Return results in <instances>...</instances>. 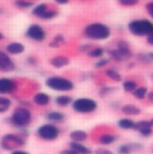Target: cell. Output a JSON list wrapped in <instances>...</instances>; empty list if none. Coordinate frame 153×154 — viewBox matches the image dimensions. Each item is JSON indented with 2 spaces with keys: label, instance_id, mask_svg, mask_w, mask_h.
Segmentation results:
<instances>
[{
  "label": "cell",
  "instance_id": "6da1fadb",
  "mask_svg": "<svg viewBox=\"0 0 153 154\" xmlns=\"http://www.w3.org/2000/svg\"><path fill=\"white\" fill-rule=\"evenodd\" d=\"M31 121H33V114L29 110V108L25 106H17L8 117L10 124L18 129L27 128L31 123Z\"/></svg>",
  "mask_w": 153,
  "mask_h": 154
},
{
  "label": "cell",
  "instance_id": "7a4b0ae2",
  "mask_svg": "<svg viewBox=\"0 0 153 154\" xmlns=\"http://www.w3.org/2000/svg\"><path fill=\"white\" fill-rule=\"evenodd\" d=\"M84 35L89 39L104 41L110 37L111 30L108 25L103 23H91L84 29Z\"/></svg>",
  "mask_w": 153,
  "mask_h": 154
},
{
  "label": "cell",
  "instance_id": "3957f363",
  "mask_svg": "<svg viewBox=\"0 0 153 154\" xmlns=\"http://www.w3.org/2000/svg\"><path fill=\"white\" fill-rule=\"evenodd\" d=\"M45 86L56 92H70L74 88V82L68 78L53 75L45 79Z\"/></svg>",
  "mask_w": 153,
  "mask_h": 154
},
{
  "label": "cell",
  "instance_id": "277c9868",
  "mask_svg": "<svg viewBox=\"0 0 153 154\" xmlns=\"http://www.w3.org/2000/svg\"><path fill=\"white\" fill-rule=\"evenodd\" d=\"M128 30L132 35L142 37L153 32V23L148 19H134L128 23Z\"/></svg>",
  "mask_w": 153,
  "mask_h": 154
},
{
  "label": "cell",
  "instance_id": "5b68a950",
  "mask_svg": "<svg viewBox=\"0 0 153 154\" xmlns=\"http://www.w3.org/2000/svg\"><path fill=\"white\" fill-rule=\"evenodd\" d=\"M25 145V140L23 135H18V134H6L4 136H1L0 139V146L2 149L5 151H14V149H19V147H23Z\"/></svg>",
  "mask_w": 153,
  "mask_h": 154
},
{
  "label": "cell",
  "instance_id": "8992f818",
  "mask_svg": "<svg viewBox=\"0 0 153 154\" xmlns=\"http://www.w3.org/2000/svg\"><path fill=\"white\" fill-rule=\"evenodd\" d=\"M97 108H98L97 102L92 98H86V97L76 98L72 103L73 111L78 114H92L97 110Z\"/></svg>",
  "mask_w": 153,
  "mask_h": 154
},
{
  "label": "cell",
  "instance_id": "52a82bcc",
  "mask_svg": "<svg viewBox=\"0 0 153 154\" xmlns=\"http://www.w3.org/2000/svg\"><path fill=\"white\" fill-rule=\"evenodd\" d=\"M36 134L43 141H55L60 136V128L54 123H44L38 127Z\"/></svg>",
  "mask_w": 153,
  "mask_h": 154
},
{
  "label": "cell",
  "instance_id": "ba28073f",
  "mask_svg": "<svg viewBox=\"0 0 153 154\" xmlns=\"http://www.w3.org/2000/svg\"><path fill=\"white\" fill-rule=\"evenodd\" d=\"M25 36L31 41H35V42H42L44 41L45 37H47V32L45 30L38 25V24H31L27 31H25Z\"/></svg>",
  "mask_w": 153,
  "mask_h": 154
},
{
  "label": "cell",
  "instance_id": "9c48e42d",
  "mask_svg": "<svg viewBox=\"0 0 153 154\" xmlns=\"http://www.w3.org/2000/svg\"><path fill=\"white\" fill-rule=\"evenodd\" d=\"M18 87L16 80L11 78H0V96H6L13 93Z\"/></svg>",
  "mask_w": 153,
  "mask_h": 154
},
{
  "label": "cell",
  "instance_id": "30bf717a",
  "mask_svg": "<svg viewBox=\"0 0 153 154\" xmlns=\"http://www.w3.org/2000/svg\"><path fill=\"white\" fill-rule=\"evenodd\" d=\"M14 68H16V65L11 59V56L6 51H0V72L8 73L14 71Z\"/></svg>",
  "mask_w": 153,
  "mask_h": 154
},
{
  "label": "cell",
  "instance_id": "8fae6325",
  "mask_svg": "<svg viewBox=\"0 0 153 154\" xmlns=\"http://www.w3.org/2000/svg\"><path fill=\"white\" fill-rule=\"evenodd\" d=\"M135 131H138L141 136L144 137H148L153 134V125L151 124L150 121H146V119H142V121H138L135 123V128H134Z\"/></svg>",
  "mask_w": 153,
  "mask_h": 154
},
{
  "label": "cell",
  "instance_id": "7c38bea8",
  "mask_svg": "<svg viewBox=\"0 0 153 154\" xmlns=\"http://www.w3.org/2000/svg\"><path fill=\"white\" fill-rule=\"evenodd\" d=\"M142 145L136 143V142H130V143H122L117 147V153L118 154H132L135 151H141Z\"/></svg>",
  "mask_w": 153,
  "mask_h": 154
},
{
  "label": "cell",
  "instance_id": "4fadbf2b",
  "mask_svg": "<svg viewBox=\"0 0 153 154\" xmlns=\"http://www.w3.org/2000/svg\"><path fill=\"white\" fill-rule=\"evenodd\" d=\"M116 49L120 51V54H121V56L123 57V60L130 59V57L133 56V53H132V50H130V47H129V44H128L126 41H122V39L117 41V43H116Z\"/></svg>",
  "mask_w": 153,
  "mask_h": 154
},
{
  "label": "cell",
  "instance_id": "5bb4252c",
  "mask_svg": "<svg viewBox=\"0 0 153 154\" xmlns=\"http://www.w3.org/2000/svg\"><path fill=\"white\" fill-rule=\"evenodd\" d=\"M24 50H25V47L20 42H11L5 48V51L8 55H20L24 53Z\"/></svg>",
  "mask_w": 153,
  "mask_h": 154
},
{
  "label": "cell",
  "instance_id": "9a60e30c",
  "mask_svg": "<svg viewBox=\"0 0 153 154\" xmlns=\"http://www.w3.org/2000/svg\"><path fill=\"white\" fill-rule=\"evenodd\" d=\"M33 102L38 106H47L50 103V96L45 92H37L34 94Z\"/></svg>",
  "mask_w": 153,
  "mask_h": 154
},
{
  "label": "cell",
  "instance_id": "2e32d148",
  "mask_svg": "<svg viewBox=\"0 0 153 154\" xmlns=\"http://www.w3.org/2000/svg\"><path fill=\"white\" fill-rule=\"evenodd\" d=\"M65 117L66 115L61 111H56V110H52V111H48L45 114V119L49 121V123H60V122H64L65 121Z\"/></svg>",
  "mask_w": 153,
  "mask_h": 154
},
{
  "label": "cell",
  "instance_id": "e0dca14e",
  "mask_svg": "<svg viewBox=\"0 0 153 154\" xmlns=\"http://www.w3.org/2000/svg\"><path fill=\"white\" fill-rule=\"evenodd\" d=\"M49 63L55 67V68H62V67H66L70 65V59L67 56H64V55H59V56H55V57H52L49 60Z\"/></svg>",
  "mask_w": 153,
  "mask_h": 154
},
{
  "label": "cell",
  "instance_id": "ac0fdd59",
  "mask_svg": "<svg viewBox=\"0 0 153 154\" xmlns=\"http://www.w3.org/2000/svg\"><path fill=\"white\" fill-rule=\"evenodd\" d=\"M117 135H115L113 133H104V134H101L99 137H98V142L103 146H110L115 143L117 141Z\"/></svg>",
  "mask_w": 153,
  "mask_h": 154
},
{
  "label": "cell",
  "instance_id": "d6986e66",
  "mask_svg": "<svg viewBox=\"0 0 153 154\" xmlns=\"http://www.w3.org/2000/svg\"><path fill=\"white\" fill-rule=\"evenodd\" d=\"M68 147H70L72 151H74L76 154H91L92 153V151H91L87 146H85L83 142H73V141H71V142L68 143Z\"/></svg>",
  "mask_w": 153,
  "mask_h": 154
},
{
  "label": "cell",
  "instance_id": "ffe728a7",
  "mask_svg": "<svg viewBox=\"0 0 153 154\" xmlns=\"http://www.w3.org/2000/svg\"><path fill=\"white\" fill-rule=\"evenodd\" d=\"M121 111L126 116H138L141 114L140 108L134 105V104H124V105H122L121 106Z\"/></svg>",
  "mask_w": 153,
  "mask_h": 154
},
{
  "label": "cell",
  "instance_id": "44dd1931",
  "mask_svg": "<svg viewBox=\"0 0 153 154\" xmlns=\"http://www.w3.org/2000/svg\"><path fill=\"white\" fill-rule=\"evenodd\" d=\"M135 121H133L129 117H124L117 121V127L121 128L122 130H134L135 128Z\"/></svg>",
  "mask_w": 153,
  "mask_h": 154
},
{
  "label": "cell",
  "instance_id": "7402d4cb",
  "mask_svg": "<svg viewBox=\"0 0 153 154\" xmlns=\"http://www.w3.org/2000/svg\"><path fill=\"white\" fill-rule=\"evenodd\" d=\"M73 98L68 94H59L55 97V104L60 108H66L68 105H72Z\"/></svg>",
  "mask_w": 153,
  "mask_h": 154
},
{
  "label": "cell",
  "instance_id": "603a6c76",
  "mask_svg": "<svg viewBox=\"0 0 153 154\" xmlns=\"http://www.w3.org/2000/svg\"><path fill=\"white\" fill-rule=\"evenodd\" d=\"M70 137H71V141H73V142H84L87 140L89 135L84 130H73V131H71Z\"/></svg>",
  "mask_w": 153,
  "mask_h": 154
},
{
  "label": "cell",
  "instance_id": "cb8c5ba5",
  "mask_svg": "<svg viewBox=\"0 0 153 154\" xmlns=\"http://www.w3.org/2000/svg\"><path fill=\"white\" fill-rule=\"evenodd\" d=\"M48 10H49V7H48L47 4H38V5H36V6L33 8L31 13H33L35 17H37V18L41 19V17H42Z\"/></svg>",
  "mask_w": 153,
  "mask_h": 154
},
{
  "label": "cell",
  "instance_id": "d4e9b609",
  "mask_svg": "<svg viewBox=\"0 0 153 154\" xmlns=\"http://www.w3.org/2000/svg\"><path fill=\"white\" fill-rule=\"evenodd\" d=\"M12 105V100L5 96H0V114H5Z\"/></svg>",
  "mask_w": 153,
  "mask_h": 154
},
{
  "label": "cell",
  "instance_id": "484cf974",
  "mask_svg": "<svg viewBox=\"0 0 153 154\" xmlns=\"http://www.w3.org/2000/svg\"><path fill=\"white\" fill-rule=\"evenodd\" d=\"M147 93H148L147 87H145V86H138L136 90L133 92V96H134L136 99L142 100V99H145V98L147 97Z\"/></svg>",
  "mask_w": 153,
  "mask_h": 154
},
{
  "label": "cell",
  "instance_id": "4316f807",
  "mask_svg": "<svg viewBox=\"0 0 153 154\" xmlns=\"http://www.w3.org/2000/svg\"><path fill=\"white\" fill-rule=\"evenodd\" d=\"M105 50L102 48V47H95V48H91V50L87 53V55L90 57H93V59H102L103 55H104Z\"/></svg>",
  "mask_w": 153,
  "mask_h": 154
},
{
  "label": "cell",
  "instance_id": "83f0119b",
  "mask_svg": "<svg viewBox=\"0 0 153 154\" xmlns=\"http://www.w3.org/2000/svg\"><path fill=\"white\" fill-rule=\"evenodd\" d=\"M66 43V38H65V36L64 35H61V34H59V35H56L53 41L49 43V47L50 48H59V47H61L62 44H65Z\"/></svg>",
  "mask_w": 153,
  "mask_h": 154
},
{
  "label": "cell",
  "instance_id": "f1b7e54d",
  "mask_svg": "<svg viewBox=\"0 0 153 154\" xmlns=\"http://www.w3.org/2000/svg\"><path fill=\"white\" fill-rule=\"evenodd\" d=\"M105 75L108 78H110L114 81H121L122 80V75L118 73V71L116 68H108L105 71Z\"/></svg>",
  "mask_w": 153,
  "mask_h": 154
},
{
  "label": "cell",
  "instance_id": "f546056e",
  "mask_svg": "<svg viewBox=\"0 0 153 154\" xmlns=\"http://www.w3.org/2000/svg\"><path fill=\"white\" fill-rule=\"evenodd\" d=\"M122 87H123L124 92H132V93H133V92L136 90L138 84H136L134 80H126V81H123Z\"/></svg>",
  "mask_w": 153,
  "mask_h": 154
},
{
  "label": "cell",
  "instance_id": "4dcf8cb0",
  "mask_svg": "<svg viewBox=\"0 0 153 154\" xmlns=\"http://www.w3.org/2000/svg\"><path fill=\"white\" fill-rule=\"evenodd\" d=\"M14 5L18 7V8H30L33 7V1H29V0H16L14 1Z\"/></svg>",
  "mask_w": 153,
  "mask_h": 154
},
{
  "label": "cell",
  "instance_id": "1f68e13d",
  "mask_svg": "<svg viewBox=\"0 0 153 154\" xmlns=\"http://www.w3.org/2000/svg\"><path fill=\"white\" fill-rule=\"evenodd\" d=\"M58 16V11L56 10H48L42 17H41V19H44V20H50V19H53V18H55Z\"/></svg>",
  "mask_w": 153,
  "mask_h": 154
},
{
  "label": "cell",
  "instance_id": "d6a6232c",
  "mask_svg": "<svg viewBox=\"0 0 153 154\" xmlns=\"http://www.w3.org/2000/svg\"><path fill=\"white\" fill-rule=\"evenodd\" d=\"M108 54H109V56L111 57V59H114L115 61H123V57L121 56V54H120V51L115 48V49H110L109 51H108Z\"/></svg>",
  "mask_w": 153,
  "mask_h": 154
},
{
  "label": "cell",
  "instance_id": "836d02e7",
  "mask_svg": "<svg viewBox=\"0 0 153 154\" xmlns=\"http://www.w3.org/2000/svg\"><path fill=\"white\" fill-rule=\"evenodd\" d=\"M108 63H109V59L102 57V59H99V60L95 63V67H96V68H103V67H105Z\"/></svg>",
  "mask_w": 153,
  "mask_h": 154
},
{
  "label": "cell",
  "instance_id": "e575fe53",
  "mask_svg": "<svg viewBox=\"0 0 153 154\" xmlns=\"http://www.w3.org/2000/svg\"><path fill=\"white\" fill-rule=\"evenodd\" d=\"M138 57H139L140 61H142V62H145V63H150V62L153 61V59L151 57L150 54H140Z\"/></svg>",
  "mask_w": 153,
  "mask_h": 154
},
{
  "label": "cell",
  "instance_id": "d590c367",
  "mask_svg": "<svg viewBox=\"0 0 153 154\" xmlns=\"http://www.w3.org/2000/svg\"><path fill=\"white\" fill-rule=\"evenodd\" d=\"M123 6H135L139 0H117Z\"/></svg>",
  "mask_w": 153,
  "mask_h": 154
},
{
  "label": "cell",
  "instance_id": "8d00e7d4",
  "mask_svg": "<svg viewBox=\"0 0 153 154\" xmlns=\"http://www.w3.org/2000/svg\"><path fill=\"white\" fill-rule=\"evenodd\" d=\"M96 154H114L113 151H110V149H108V148H105V147H99V148H97L96 149Z\"/></svg>",
  "mask_w": 153,
  "mask_h": 154
},
{
  "label": "cell",
  "instance_id": "74e56055",
  "mask_svg": "<svg viewBox=\"0 0 153 154\" xmlns=\"http://www.w3.org/2000/svg\"><path fill=\"white\" fill-rule=\"evenodd\" d=\"M146 11L150 14V17L153 19V1H150L146 4Z\"/></svg>",
  "mask_w": 153,
  "mask_h": 154
},
{
  "label": "cell",
  "instance_id": "f35d334b",
  "mask_svg": "<svg viewBox=\"0 0 153 154\" xmlns=\"http://www.w3.org/2000/svg\"><path fill=\"white\" fill-rule=\"evenodd\" d=\"M109 92H111V88H109V87H103V88H101L99 94H101L102 97H104V96H105V94H108Z\"/></svg>",
  "mask_w": 153,
  "mask_h": 154
},
{
  "label": "cell",
  "instance_id": "ab89813d",
  "mask_svg": "<svg viewBox=\"0 0 153 154\" xmlns=\"http://www.w3.org/2000/svg\"><path fill=\"white\" fill-rule=\"evenodd\" d=\"M80 51H86V53H89L90 50H91V47H90V44H83V45H80Z\"/></svg>",
  "mask_w": 153,
  "mask_h": 154
},
{
  "label": "cell",
  "instance_id": "60d3db41",
  "mask_svg": "<svg viewBox=\"0 0 153 154\" xmlns=\"http://www.w3.org/2000/svg\"><path fill=\"white\" fill-rule=\"evenodd\" d=\"M10 154H30V153L27 152V151H24V149H14V151H12Z\"/></svg>",
  "mask_w": 153,
  "mask_h": 154
},
{
  "label": "cell",
  "instance_id": "b9f144b4",
  "mask_svg": "<svg viewBox=\"0 0 153 154\" xmlns=\"http://www.w3.org/2000/svg\"><path fill=\"white\" fill-rule=\"evenodd\" d=\"M146 42H147L150 45H152L153 47V32L152 34H150V35L146 37Z\"/></svg>",
  "mask_w": 153,
  "mask_h": 154
},
{
  "label": "cell",
  "instance_id": "7bdbcfd3",
  "mask_svg": "<svg viewBox=\"0 0 153 154\" xmlns=\"http://www.w3.org/2000/svg\"><path fill=\"white\" fill-rule=\"evenodd\" d=\"M59 154H76L74 151H72L71 148H67V149H64V151H61Z\"/></svg>",
  "mask_w": 153,
  "mask_h": 154
},
{
  "label": "cell",
  "instance_id": "ee69618b",
  "mask_svg": "<svg viewBox=\"0 0 153 154\" xmlns=\"http://www.w3.org/2000/svg\"><path fill=\"white\" fill-rule=\"evenodd\" d=\"M146 98L148 99V102L153 103V91H150V92L147 93V97H146Z\"/></svg>",
  "mask_w": 153,
  "mask_h": 154
},
{
  "label": "cell",
  "instance_id": "f6af8a7d",
  "mask_svg": "<svg viewBox=\"0 0 153 154\" xmlns=\"http://www.w3.org/2000/svg\"><path fill=\"white\" fill-rule=\"evenodd\" d=\"M68 1H70V0H55V2L59 4V5H66Z\"/></svg>",
  "mask_w": 153,
  "mask_h": 154
},
{
  "label": "cell",
  "instance_id": "bcb514c9",
  "mask_svg": "<svg viewBox=\"0 0 153 154\" xmlns=\"http://www.w3.org/2000/svg\"><path fill=\"white\" fill-rule=\"evenodd\" d=\"M2 39H4V34L0 31V41H2Z\"/></svg>",
  "mask_w": 153,
  "mask_h": 154
},
{
  "label": "cell",
  "instance_id": "7dc6e473",
  "mask_svg": "<svg viewBox=\"0 0 153 154\" xmlns=\"http://www.w3.org/2000/svg\"><path fill=\"white\" fill-rule=\"evenodd\" d=\"M150 122H151V124L153 125V118H151V119H150Z\"/></svg>",
  "mask_w": 153,
  "mask_h": 154
},
{
  "label": "cell",
  "instance_id": "c3c4849f",
  "mask_svg": "<svg viewBox=\"0 0 153 154\" xmlns=\"http://www.w3.org/2000/svg\"><path fill=\"white\" fill-rule=\"evenodd\" d=\"M150 55H151V57H152V59H153V53H151V54H150Z\"/></svg>",
  "mask_w": 153,
  "mask_h": 154
},
{
  "label": "cell",
  "instance_id": "681fc988",
  "mask_svg": "<svg viewBox=\"0 0 153 154\" xmlns=\"http://www.w3.org/2000/svg\"><path fill=\"white\" fill-rule=\"evenodd\" d=\"M1 12H2V11H1V10H0V13H1Z\"/></svg>",
  "mask_w": 153,
  "mask_h": 154
},
{
  "label": "cell",
  "instance_id": "f907efd6",
  "mask_svg": "<svg viewBox=\"0 0 153 154\" xmlns=\"http://www.w3.org/2000/svg\"><path fill=\"white\" fill-rule=\"evenodd\" d=\"M152 152H153V151H152Z\"/></svg>",
  "mask_w": 153,
  "mask_h": 154
}]
</instances>
